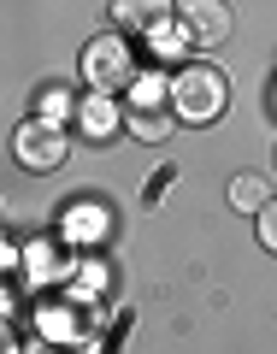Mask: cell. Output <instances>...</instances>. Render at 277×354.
I'll return each mask as SVG.
<instances>
[{"label":"cell","mask_w":277,"mask_h":354,"mask_svg":"<svg viewBox=\"0 0 277 354\" xmlns=\"http://www.w3.org/2000/svg\"><path fill=\"white\" fill-rule=\"evenodd\" d=\"M83 124H88V136H95V142H101V136H113L118 113L106 106V95H88V101H83Z\"/></svg>","instance_id":"cell-7"},{"label":"cell","mask_w":277,"mask_h":354,"mask_svg":"<svg viewBox=\"0 0 277 354\" xmlns=\"http://www.w3.org/2000/svg\"><path fill=\"white\" fill-rule=\"evenodd\" d=\"M130 77H136V48H130L124 36H88V48H83L88 95H118Z\"/></svg>","instance_id":"cell-2"},{"label":"cell","mask_w":277,"mask_h":354,"mask_svg":"<svg viewBox=\"0 0 277 354\" xmlns=\"http://www.w3.org/2000/svg\"><path fill=\"white\" fill-rule=\"evenodd\" d=\"M12 153H18V165H30V171H53V165H65V153H71V136H65L53 118H30V124L12 136Z\"/></svg>","instance_id":"cell-3"},{"label":"cell","mask_w":277,"mask_h":354,"mask_svg":"<svg viewBox=\"0 0 277 354\" xmlns=\"http://www.w3.org/2000/svg\"><path fill=\"white\" fill-rule=\"evenodd\" d=\"M0 354H6V330H0Z\"/></svg>","instance_id":"cell-9"},{"label":"cell","mask_w":277,"mask_h":354,"mask_svg":"<svg viewBox=\"0 0 277 354\" xmlns=\"http://www.w3.org/2000/svg\"><path fill=\"white\" fill-rule=\"evenodd\" d=\"M177 18H183V41H195V48H225L230 41V6L225 0H183Z\"/></svg>","instance_id":"cell-4"},{"label":"cell","mask_w":277,"mask_h":354,"mask_svg":"<svg viewBox=\"0 0 277 354\" xmlns=\"http://www.w3.org/2000/svg\"><path fill=\"white\" fill-rule=\"evenodd\" d=\"M230 207H236V213H265V207H271V177H260V171L230 177Z\"/></svg>","instance_id":"cell-6"},{"label":"cell","mask_w":277,"mask_h":354,"mask_svg":"<svg viewBox=\"0 0 277 354\" xmlns=\"http://www.w3.org/2000/svg\"><path fill=\"white\" fill-rule=\"evenodd\" d=\"M260 242H265V248L277 254V201H271V207L260 213Z\"/></svg>","instance_id":"cell-8"},{"label":"cell","mask_w":277,"mask_h":354,"mask_svg":"<svg viewBox=\"0 0 277 354\" xmlns=\"http://www.w3.org/2000/svg\"><path fill=\"white\" fill-rule=\"evenodd\" d=\"M171 18H177L171 0H113V24L118 30H136V36H160Z\"/></svg>","instance_id":"cell-5"},{"label":"cell","mask_w":277,"mask_h":354,"mask_svg":"<svg viewBox=\"0 0 277 354\" xmlns=\"http://www.w3.org/2000/svg\"><path fill=\"white\" fill-rule=\"evenodd\" d=\"M225 106H230L225 71H213V65H183L171 77V113L183 124H213V118H225Z\"/></svg>","instance_id":"cell-1"}]
</instances>
